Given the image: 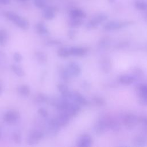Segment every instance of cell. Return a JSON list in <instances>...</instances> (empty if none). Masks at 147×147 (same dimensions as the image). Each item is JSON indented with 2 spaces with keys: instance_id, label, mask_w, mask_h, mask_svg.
Returning a JSON list of instances; mask_svg holds the SVG:
<instances>
[{
  "instance_id": "17",
  "label": "cell",
  "mask_w": 147,
  "mask_h": 147,
  "mask_svg": "<svg viewBox=\"0 0 147 147\" xmlns=\"http://www.w3.org/2000/svg\"><path fill=\"white\" fill-rule=\"evenodd\" d=\"M133 145L135 146H146L147 135L145 134H138L134 137L132 141Z\"/></svg>"
},
{
  "instance_id": "10",
  "label": "cell",
  "mask_w": 147,
  "mask_h": 147,
  "mask_svg": "<svg viewBox=\"0 0 147 147\" xmlns=\"http://www.w3.org/2000/svg\"><path fill=\"white\" fill-rule=\"evenodd\" d=\"M107 129L106 123L103 116L100 117L96 121L93 126L94 132L97 136H101L103 134Z\"/></svg>"
},
{
  "instance_id": "20",
  "label": "cell",
  "mask_w": 147,
  "mask_h": 147,
  "mask_svg": "<svg viewBox=\"0 0 147 147\" xmlns=\"http://www.w3.org/2000/svg\"><path fill=\"white\" fill-rule=\"evenodd\" d=\"M68 15L70 18L84 19L86 17V13L83 10L79 8L71 9L68 12Z\"/></svg>"
},
{
  "instance_id": "23",
  "label": "cell",
  "mask_w": 147,
  "mask_h": 147,
  "mask_svg": "<svg viewBox=\"0 0 147 147\" xmlns=\"http://www.w3.org/2000/svg\"><path fill=\"white\" fill-rule=\"evenodd\" d=\"M57 89L60 93L61 94V96L68 99L70 100V96L71 94V91H69L68 87L64 83H59L57 85Z\"/></svg>"
},
{
  "instance_id": "24",
  "label": "cell",
  "mask_w": 147,
  "mask_h": 147,
  "mask_svg": "<svg viewBox=\"0 0 147 147\" xmlns=\"http://www.w3.org/2000/svg\"><path fill=\"white\" fill-rule=\"evenodd\" d=\"M36 32L41 36H47L49 34V30L47 26L43 22H38L36 24Z\"/></svg>"
},
{
  "instance_id": "14",
  "label": "cell",
  "mask_w": 147,
  "mask_h": 147,
  "mask_svg": "<svg viewBox=\"0 0 147 147\" xmlns=\"http://www.w3.org/2000/svg\"><path fill=\"white\" fill-rule=\"evenodd\" d=\"M54 118L57 124L62 127L66 126L69 123L71 117L64 112L59 111V114Z\"/></svg>"
},
{
  "instance_id": "48",
  "label": "cell",
  "mask_w": 147,
  "mask_h": 147,
  "mask_svg": "<svg viewBox=\"0 0 147 147\" xmlns=\"http://www.w3.org/2000/svg\"><path fill=\"white\" fill-rule=\"evenodd\" d=\"M2 86L0 82V95L2 94Z\"/></svg>"
},
{
  "instance_id": "42",
  "label": "cell",
  "mask_w": 147,
  "mask_h": 147,
  "mask_svg": "<svg viewBox=\"0 0 147 147\" xmlns=\"http://www.w3.org/2000/svg\"><path fill=\"white\" fill-rule=\"evenodd\" d=\"M68 36L71 40L74 39L76 37V31L74 29L71 28V29L69 30L68 32Z\"/></svg>"
},
{
  "instance_id": "26",
  "label": "cell",
  "mask_w": 147,
  "mask_h": 147,
  "mask_svg": "<svg viewBox=\"0 0 147 147\" xmlns=\"http://www.w3.org/2000/svg\"><path fill=\"white\" fill-rule=\"evenodd\" d=\"M17 92L23 97H27L30 93V89L26 84H21L17 87Z\"/></svg>"
},
{
  "instance_id": "33",
  "label": "cell",
  "mask_w": 147,
  "mask_h": 147,
  "mask_svg": "<svg viewBox=\"0 0 147 147\" xmlns=\"http://www.w3.org/2000/svg\"><path fill=\"white\" fill-rule=\"evenodd\" d=\"M134 7L138 10H147V1L145 0H137L134 2Z\"/></svg>"
},
{
  "instance_id": "29",
  "label": "cell",
  "mask_w": 147,
  "mask_h": 147,
  "mask_svg": "<svg viewBox=\"0 0 147 147\" xmlns=\"http://www.w3.org/2000/svg\"><path fill=\"white\" fill-rule=\"evenodd\" d=\"M49 98L43 93H38L34 97V102L36 104H42L48 102Z\"/></svg>"
},
{
  "instance_id": "36",
  "label": "cell",
  "mask_w": 147,
  "mask_h": 147,
  "mask_svg": "<svg viewBox=\"0 0 147 147\" xmlns=\"http://www.w3.org/2000/svg\"><path fill=\"white\" fill-rule=\"evenodd\" d=\"M11 138L15 144H19L22 141V136L20 131L14 130L11 133Z\"/></svg>"
},
{
  "instance_id": "27",
  "label": "cell",
  "mask_w": 147,
  "mask_h": 147,
  "mask_svg": "<svg viewBox=\"0 0 147 147\" xmlns=\"http://www.w3.org/2000/svg\"><path fill=\"white\" fill-rule=\"evenodd\" d=\"M34 56L37 61L40 64H44L47 62V60H48L47 56L44 52L40 51H36L34 53Z\"/></svg>"
},
{
  "instance_id": "34",
  "label": "cell",
  "mask_w": 147,
  "mask_h": 147,
  "mask_svg": "<svg viewBox=\"0 0 147 147\" xmlns=\"http://www.w3.org/2000/svg\"><path fill=\"white\" fill-rule=\"evenodd\" d=\"M131 75L134 78L136 82L141 79L144 76L143 71L138 67H134L132 69Z\"/></svg>"
},
{
  "instance_id": "50",
  "label": "cell",
  "mask_w": 147,
  "mask_h": 147,
  "mask_svg": "<svg viewBox=\"0 0 147 147\" xmlns=\"http://www.w3.org/2000/svg\"><path fill=\"white\" fill-rule=\"evenodd\" d=\"M21 1H28V0H21Z\"/></svg>"
},
{
  "instance_id": "32",
  "label": "cell",
  "mask_w": 147,
  "mask_h": 147,
  "mask_svg": "<svg viewBox=\"0 0 147 147\" xmlns=\"http://www.w3.org/2000/svg\"><path fill=\"white\" fill-rule=\"evenodd\" d=\"M110 42V40L109 37H105L102 38L98 44V48L100 50H104L106 49Z\"/></svg>"
},
{
  "instance_id": "21",
  "label": "cell",
  "mask_w": 147,
  "mask_h": 147,
  "mask_svg": "<svg viewBox=\"0 0 147 147\" xmlns=\"http://www.w3.org/2000/svg\"><path fill=\"white\" fill-rule=\"evenodd\" d=\"M118 82L121 84L128 86L133 84L136 82L133 76L131 74H123L121 75L118 77Z\"/></svg>"
},
{
  "instance_id": "6",
  "label": "cell",
  "mask_w": 147,
  "mask_h": 147,
  "mask_svg": "<svg viewBox=\"0 0 147 147\" xmlns=\"http://www.w3.org/2000/svg\"><path fill=\"white\" fill-rule=\"evenodd\" d=\"M103 117L105 121L108 129H110L114 132H117L119 130L121 127L120 123L116 118L109 114H105L103 115Z\"/></svg>"
},
{
  "instance_id": "5",
  "label": "cell",
  "mask_w": 147,
  "mask_h": 147,
  "mask_svg": "<svg viewBox=\"0 0 147 147\" xmlns=\"http://www.w3.org/2000/svg\"><path fill=\"white\" fill-rule=\"evenodd\" d=\"M44 136V132L40 129H33L30 130L26 138L27 143L29 145H33L37 144Z\"/></svg>"
},
{
  "instance_id": "47",
  "label": "cell",
  "mask_w": 147,
  "mask_h": 147,
  "mask_svg": "<svg viewBox=\"0 0 147 147\" xmlns=\"http://www.w3.org/2000/svg\"><path fill=\"white\" fill-rule=\"evenodd\" d=\"M2 138V127L0 126V140Z\"/></svg>"
},
{
  "instance_id": "13",
  "label": "cell",
  "mask_w": 147,
  "mask_h": 147,
  "mask_svg": "<svg viewBox=\"0 0 147 147\" xmlns=\"http://www.w3.org/2000/svg\"><path fill=\"white\" fill-rule=\"evenodd\" d=\"M92 138L90 135L84 134L80 136L77 142L76 146L78 147H90L92 145Z\"/></svg>"
},
{
  "instance_id": "7",
  "label": "cell",
  "mask_w": 147,
  "mask_h": 147,
  "mask_svg": "<svg viewBox=\"0 0 147 147\" xmlns=\"http://www.w3.org/2000/svg\"><path fill=\"white\" fill-rule=\"evenodd\" d=\"M45 127L48 134L52 137L56 136L59 133L61 128L54 118L47 119L45 123Z\"/></svg>"
},
{
  "instance_id": "25",
  "label": "cell",
  "mask_w": 147,
  "mask_h": 147,
  "mask_svg": "<svg viewBox=\"0 0 147 147\" xmlns=\"http://www.w3.org/2000/svg\"><path fill=\"white\" fill-rule=\"evenodd\" d=\"M83 19L82 18H70L68 21V26L72 28H77L82 25L83 24Z\"/></svg>"
},
{
  "instance_id": "19",
  "label": "cell",
  "mask_w": 147,
  "mask_h": 147,
  "mask_svg": "<svg viewBox=\"0 0 147 147\" xmlns=\"http://www.w3.org/2000/svg\"><path fill=\"white\" fill-rule=\"evenodd\" d=\"M58 72H59V76L60 79L64 83L69 82L72 76L71 75L67 67H65L63 66H60L59 67Z\"/></svg>"
},
{
  "instance_id": "3",
  "label": "cell",
  "mask_w": 147,
  "mask_h": 147,
  "mask_svg": "<svg viewBox=\"0 0 147 147\" xmlns=\"http://www.w3.org/2000/svg\"><path fill=\"white\" fill-rule=\"evenodd\" d=\"M108 16L106 14L100 13L92 17L86 24V28L88 30H92L96 28L102 23L107 20Z\"/></svg>"
},
{
  "instance_id": "16",
  "label": "cell",
  "mask_w": 147,
  "mask_h": 147,
  "mask_svg": "<svg viewBox=\"0 0 147 147\" xmlns=\"http://www.w3.org/2000/svg\"><path fill=\"white\" fill-rule=\"evenodd\" d=\"M69 48L71 56H72L83 57L86 56L88 52V49L84 47H71Z\"/></svg>"
},
{
  "instance_id": "35",
  "label": "cell",
  "mask_w": 147,
  "mask_h": 147,
  "mask_svg": "<svg viewBox=\"0 0 147 147\" xmlns=\"http://www.w3.org/2000/svg\"><path fill=\"white\" fill-rule=\"evenodd\" d=\"M138 123H140L142 126L143 133L147 135V115L139 116Z\"/></svg>"
},
{
  "instance_id": "37",
  "label": "cell",
  "mask_w": 147,
  "mask_h": 147,
  "mask_svg": "<svg viewBox=\"0 0 147 147\" xmlns=\"http://www.w3.org/2000/svg\"><path fill=\"white\" fill-rule=\"evenodd\" d=\"M93 103L98 106H103L106 104V101L103 98L100 96H94L92 98Z\"/></svg>"
},
{
  "instance_id": "28",
  "label": "cell",
  "mask_w": 147,
  "mask_h": 147,
  "mask_svg": "<svg viewBox=\"0 0 147 147\" xmlns=\"http://www.w3.org/2000/svg\"><path fill=\"white\" fill-rule=\"evenodd\" d=\"M9 34L7 31L3 28H0V46L4 47L7 42Z\"/></svg>"
},
{
  "instance_id": "41",
  "label": "cell",
  "mask_w": 147,
  "mask_h": 147,
  "mask_svg": "<svg viewBox=\"0 0 147 147\" xmlns=\"http://www.w3.org/2000/svg\"><path fill=\"white\" fill-rule=\"evenodd\" d=\"M13 58L14 61L17 63H20L22 60V55L20 53L17 52L14 53V54L13 55Z\"/></svg>"
},
{
  "instance_id": "38",
  "label": "cell",
  "mask_w": 147,
  "mask_h": 147,
  "mask_svg": "<svg viewBox=\"0 0 147 147\" xmlns=\"http://www.w3.org/2000/svg\"><path fill=\"white\" fill-rule=\"evenodd\" d=\"M61 44V41L57 39H48L45 41V44L47 46H58Z\"/></svg>"
},
{
  "instance_id": "4",
  "label": "cell",
  "mask_w": 147,
  "mask_h": 147,
  "mask_svg": "<svg viewBox=\"0 0 147 147\" xmlns=\"http://www.w3.org/2000/svg\"><path fill=\"white\" fill-rule=\"evenodd\" d=\"M122 121L127 129H132L138 123V117L133 113H126L123 115Z\"/></svg>"
},
{
  "instance_id": "11",
  "label": "cell",
  "mask_w": 147,
  "mask_h": 147,
  "mask_svg": "<svg viewBox=\"0 0 147 147\" xmlns=\"http://www.w3.org/2000/svg\"><path fill=\"white\" fill-rule=\"evenodd\" d=\"M80 111V106L78 104L69 101L68 104L67 105L65 109L63 112L65 113L67 115H68L71 118L75 117L78 114V113Z\"/></svg>"
},
{
  "instance_id": "40",
  "label": "cell",
  "mask_w": 147,
  "mask_h": 147,
  "mask_svg": "<svg viewBox=\"0 0 147 147\" xmlns=\"http://www.w3.org/2000/svg\"><path fill=\"white\" fill-rule=\"evenodd\" d=\"M37 113L42 118L46 119L48 117V112L47 110L43 107H41L37 110Z\"/></svg>"
},
{
  "instance_id": "45",
  "label": "cell",
  "mask_w": 147,
  "mask_h": 147,
  "mask_svg": "<svg viewBox=\"0 0 147 147\" xmlns=\"http://www.w3.org/2000/svg\"><path fill=\"white\" fill-rule=\"evenodd\" d=\"M4 55L3 53L0 51V63H1V62L2 61V60L4 59Z\"/></svg>"
},
{
  "instance_id": "46",
  "label": "cell",
  "mask_w": 147,
  "mask_h": 147,
  "mask_svg": "<svg viewBox=\"0 0 147 147\" xmlns=\"http://www.w3.org/2000/svg\"><path fill=\"white\" fill-rule=\"evenodd\" d=\"M144 18L146 21H147V10L145 11V13L144 14Z\"/></svg>"
},
{
  "instance_id": "15",
  "label": "cell",
  "mask_w": 147,
  "mask_h": 147,
  "mask_svg": "<svg viewBox=\"0 0 147 147\" xmlns=\"http://www.w3.org/2000/svg\"><path fill=\"white\" fill-rule=\"evenodd\" d=\"M66 67L72 77H78L81 74V67L77 62L70 61Z\"/></svg>"
},
{
  "instance_id": "9",
  "label": "cell",
  "mask_w": 147,
  "mask_h": 147,
  "mask_svg": "<svg viewBox=\"0 0 147 147\" xmlns=\"http://www.w3.org/2000/svg\"><path fill=\"white\" fill-rule=\"evenodd\" d=\"M20 118V113L14 110L7 111L3 116V121L8 124H14L16 123Z\"/></svg>"
},
{
  "instance_id": "30",
  "label": "cell",
  "mask_w": 147,
  "mask_h": 147,
  "mask_svg": "<svg viewBox=\"0 0 147 147\" xmlns=\"http://www.w3.org/2000/svg\"><path fill=\"white\" fill-rule=\"evenodd\" d=\"M57 55L61 58H67L71 56L69 48L67 47H60L57 51Z\"/></svg>"
},
{
  "instance_id": "22",
  "label": "cell",
  "mask_w": 147,
  "mask_h": 147,
  "mask_svg": "<svg viewBox=\"0 0 147 147\" xmlns=\"http://www.w3.org/2000/svg\"><path fill=\"white\" fill-rule=\"evenodd\" d=\"M100 68L102 71L105 74H108L111 69V63L110 59L107 57H103L100 63Z\"/></svg>"
},
{
  "instance_id": "1",
  "label": "cell",
  "mask_w": 147,
  "mask_h": 147,
  "mask_svg": "<svg viewBox=\"0 0 147 147\" xmlns=\"http://www.w3.org/2000/svg\"><path fill=\"white\" fill-rule=\"evenodd\" d=\"M3 15L18 28L24 30L28 29L29 24L28 20L18 14L11 11H5L3 13Z\"/></svg>"
},
{
  "instance_id": "39",
  "label": "cell",
  "mask_w": 147,
  "mask_h": 147,
  "mask_svg": "<svg viewBox=\"0 0 147 147\" xmlns=\"http://www.w3.org/2000/svg\"><path fill=\"white\" fill-rule=\"evenodd\" d=\"M47 0H34V5L39 9H44L47 6Z\"/></svg>"
},
{
  "instance_id": "12",
  "label": "cell",
  "mask_w": 147,
  "mask_h": 147,
  "mask_svg": "<svg viewBox=\"0 0 147 147\" xmlns=\"http://www.w3.org/2000/svg\"><path fill=\"white\" fill-rule=\"evenodd\" d=\"M70 100H72L74 102L78 104L80 106H87L89 104L88 100L78 91L71 92Z\"/></svg>"
},
{
  "instance_id": "8",
  "label": "cell",
  "mask_w": 147,
  "mask_h": 147,
  "mask_svg": "<svg viewBox=\"0 0 147 147\" xmlns=\"http://www.w3.org/2000/svg\"><path fill=\"white\" fill-rule=\"evenodd\" d=\"M138 103L141 106H147V84H140L137 87Z\"/></svg>"
},
{
  "instance_id": "18",
  "label": "cell",
  "mask_w": 147,
  "mask_h": 147,
  "mask_svg": "<svg viewBox=\"0 0 147 147\" xmlns=\"http://www.w3.org/2000/svg\"><path fill=\"white\" fill-rule=\"evenodd\" d=\"M57 9L53 6H46L42 11V17L47 20H53L56 16Z\"/></svg>"
},
{
  "instance_id": "49",
  "label": "cell",
  "mask_w": 147,
  "mask_h": 147,
  "mask_svg": "<svg viewBox=\"0 0 147 147\" xmlns=\"http://www.w3.org/2000/svg\"><path fill=\"white\" fill-rule=\"evenodd\" d=\"M115 0H108V2L110 3H113L115 2Z\"/></svg>"
},
{
  "instance_id": "2",
  "label": "cell",
  "mask_w": 147,
  "mask_h": 147,
  "mask_svg": "<svg viewBox=\"0 0 147 147\" xmlns=\"http://www.w3.org/2000/svg\"><path fill=\"white\" fill-rule=\"evenodd\" d=\"M133 23V21H110L106 22L103 26V29L106 32H111L123 28L127 27Z\"/></svg>"
},
{
  "instance_id": "31",
  "label": "cell",
  "mask_w": 147,
  "mask_h": 147,
  "mask_svg": "<svg viewBox=\"0 0 147 147\" xmlns=\"http://www.w3.org/2000/svg\"><path fill=\"white\" fill-rule=\"evenodd\" d=\"M11 69L12 71L14 73L15 75H16L18 77H23L25 75V72L22 69V67L19 66L17 64H12L10 66Z\"/></svg>"
},
{
  "instance_id": "43",
  "label": "cell",
  "mask_w": 147,
  "mask_h": 147,
  "mask_svg": "<svg viewBox=\"0 0 147 147\" xmlns=\"http://www.w3.org/2000/svg\"><path fill=\"white\" fill-rule=\"evenodd\" d=\"M82 87L84 89V90H88L90 88V84L89 83V82H88L86 80H83L82 82Z\"/></svg>"
},
{
  "instance_id": "44",
  "label": "cell",
  "mask_w": 147,
  "mask_h": 147,
  "mask_svg": "<svg viewBox=\"0 0 147 147\" xmlns=\"http://www.w3.org/2000/svg\"><path fill=\"white\" fill-rule=\"evenodd\" d=\"M11 0H0V4L3 5H7L10 3Z\"/></svg>"
}]
</instances>
